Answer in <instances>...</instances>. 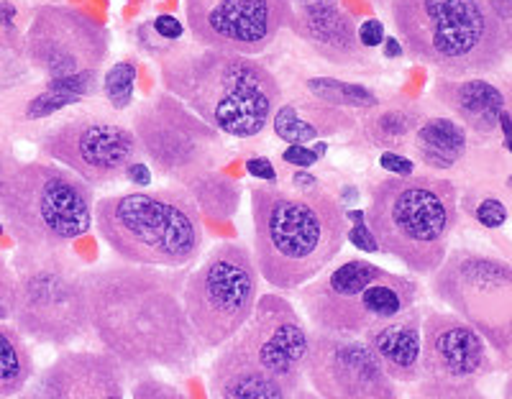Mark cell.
Here are the masks:
<instances>
[{"label": "cell", "instance_id": "41", "mask_svg": "<svg viewBox=\"0 0 512 399\" xmlns=\"http://www.w3.org/2000/svg\"><path fill=\"white\" fill-rule=\"evenodd\" d=\"M246 172L251 174V177H256V180L262 182H267V185H274V182H277V172H274V164L269 162V159H264V157H254V159H249V162H246Z\"/></svg>", "mask_w": 512, "mask_h": 399}, {"label": "cell", "instance_id": "35", "mask_svg": "<svg viewBox=\"0 0 512 399\" xmlns=\"http://www.w3.org/2000/svg\"><path fill=\"white\" fill-rule=\"evenodd\" d=\"M507 208L505 203H500L497 197H487V200H482V203L477 205V210H474V218L482 223L484 228H489V231H497V228H502L507 223Z\"/></svg>", "mask_w": 512, "mask_h": 399}, {"label": "cell", "instance_id": "48", "mask_svg": "<svg viewBox=\"0 0 512 399\" xmlns=\"http://www.w3.org/2000/svg\"><path fill=\"white\" fill-rule=\"evenodd\" d=\"M502 399H512V374L507 376L505 387H502Z\"/></svg>", "mask_w": 512, "mask_h": 399}, {"label": "cell", "instance_id": "18", "mask_svg": "<svg viewBox=\"0 0 512 399\" xmlns=\"http://www.w3.org/2000/svg\"><path fill=\"white\" fill-rule=\"evenodd\" d=\"M128 371L105 351H62L16 399H126Z\"/></svg>", "mask_w": 512, "mask_h": 399}, {"label": "cell", "instance_id": "39", "mask_svg": "<svg viewBox=\"0 0 512 399\" xmlns=\"http://www.w3.org/2000/svg\"><path fill=\"white\" fill-rule=\"evenodd\" d=\"M356 34H359L361 47L377 49L382 47V41H384V24L379 21V18H367V21L356 29Z\"/></svg>", "mask_w": 512, "mask_h": 399}, {"label": "cell", "instance_id": "33", "mask_svg": "<svg viewBox=\"0 0 512 399\" xmlns=\"http://www.w3.org/2000/svg\"><path fill=\"white\" fill-rule=\"evenodd\" d=\"M131 399H190L180 387L157 379L154 374H139L131 384Z\"/></svg>", "mask_w": 512, "mask_h": 399}, {"label": "cell", "instance_id": "2", "mask_svg": "<svg viewBox=\"0 0 512 399\" xmlns=\"http://www.w3.org/2000/svg\"><path fill=\"white\" fill-rule=\"evenodd\" d=\"M254 261L259 277L277 292H295L320 277L346 243V215L323 190L287 192L251 187Z\"/></svg>", "mask_w": 512, "mask_h": 399}, {"label": "cell", "instance_id": "28", "mask_svg": "<svg viewBox=\"0 0 512 399\" xmlns=\"http://www.w3.org/2000/svg\"><path fill=\"white\" fill-rule=\"evenodd\" d=\"M420 123H423V113L418 105H392V108L377 110L364 123V133H367L369 144L384 151H395L405 141L413 139Z\"/></svg>", "mask_w": 512, "mask_h": 399}, {"label": "cell", "instance_id": "25", "mask_svg": "<svg viewBox=\"0 0 512 399\" xmlns=\"http://www.w3.org/2000/svg\"><path fill=\"white\" fill-rule=\"evenodd\" d=\"M466 146H469L466 128L456 118L446 116L423 118L413 136L415 157L436 172L454 169L464 159Z\"/></svg>", "mask_w": 512, "mask_h": 399}, {"label": "cell", "instance_id": "31", "mask_svg": "<svg viewBox=\"0 0 512 399\" xmlns=\"http://www.w3.org/2000/svg\"><path fill=\"white\" fill-rule=\"evenodd\" d=\"M136 75H139V67H136L134 59H121L103 75L105 100L116 110H126L134 103Z\"/></svg>", "mask_w": 512, "mask_h": 399}, {"label": "cell", "instance_id": "22", "mask_svg": "<svg viewBox=\"0 0 512 399\" xmlns=\"http://www.w3.org/2000/svg\"><path fill=\"white\" fill-rule=\"evenodd\" d=\"M433 98L456 116L464 128L477 136H492L500 131V116L507 108V93L487 77H436Z\"/></svg>", "mask_w": 512, "mask_h": 399}, {"label": "cell", "instance_id": "4", "mask_svg": "<svg viewBox=\"0 0 512 399\" xmlns=\"http://www.w3.org/2000/svg\"><path fill=\"white\" fill-rule=\"evenodd\" d=\"M402 49L438 77H482L510 57V24L489 0H390Z\"/></svg>", "mask_w": 512, "mask_h": 399}, {"label": "cell", "instance_id": "10", "mask_svg": "<svg viewBox=\"0 0 512 399\" xmlns=\"http://www.w3.org/2000/svg\"><path fill=\"white\" fill-rule=\"evenodd\" d=\"M259 279L244 241L218 243L187 272L182 305L200 351H221L239 336L259 302Z\"/></svg>", "mask_w": 512, "mask_h": 399}, {"label": "cell", "instance_id": "51", "mask_svg": "<svg viewBox=\"0 0 512 399\" xmlns=\"http://www.w3.org/2000/svg\"><path fill=\"white\" fill-rule=\"evenodd\" d=\"M0 233H3V223H0Z\"/></svg>", "mask_w": 512, "mask_h": 399}, {"label": "cell", "instance_id": "36", "mask_svg": "<svg viewBox=\"0 0 512 399\" xmlns=\"http://www.w3.org/2000/svg\"><path fill=\"white\" fill-rule=\"evenodd\" d=\"M346 241L351 246H356L359 251H367V254H379V243L374 238L372 228L367 226V220L364 223H351L349 231H346Z\"/></svg>", "mask_w": 512, "mask_h": 399}, {"label": "cell", "instance_id": "52", "mask_svg": "<svg viewBox=\"0 0 512 399\" xmlns=\"http://www.w3.org/2000/svg\"><path fill=\"white\" fill-rule=\"evenodd\" d=\"M510 364H512V361H510Z\"/></svg>", "mask_w": 512, "mask_h": 399}, {"label": "cell", "instance_id": "23", "mask_svg": "<svg viewBox=\"0 0 512 399\" xmlns=\"http://www.w3.org/2000/svg\"><path fill=\"white\" fill-rule=\"evenodd\" d=\"M208 387L213 399H295L285 384L256 366L233 341L210 364Z\"/></svg>", "mask_w": 512, "mask_h": 399}, {"label": "cell", "instance_id": "24", "mask_svg": "<svg viewBox=\"0 0 512 399\" xmlns=\"http://www.w3.org/2000/svg\"><path fill=\"white\" fill-rule=\"evenodd\" d=\"M272 131L287 146H308L326 136H336L341 131H349L356 126L349 110L333 108L328 103H320L315 98H300L282 103L274 110Z\"/></svg>", "mask_w": 512, "mask_h": 399}, {"label": "cell", "instance_id": "8", "mask_svg": "<svg viewBox=\"0 0 512 399\" xmlns=\"http://www.w3.org/2000/svg\"><path fill=\"white\" fill-rule=\"evenodd\" d=\"M16 274L13 328L26 341L67 348L90 333L85 266L64 249H18L11 264Z\"/></svg>", "mask_w": 512, "mask_h": 399}, {"label": "cell", "instance_id": "32", "mask_svg": "<svg viewBox=\"0 0 512 399\" xmlns=\"http://www.w3.org/2000/svg\"><path fill=\"white\" fill-rule=\"evenodd\" d=\"M418 399H492L479 389V382H448L423 376L415 389Z\"/></svg>", "mask_w": 512, "mask_h": 399}, {"label": "cell", "instance_id": "40", "mask_svg": "<svg viewBox=\"0 0 512 399\" xmlns=\"http://www.w3.org/2000/svg\"><path fill=\"white\" fill-rule=\"evenodd\" d=\"M282 159H285L287 164H292L295 169H308L313 167L320 157L315 154V149H310V146H287V149L282 151Z\"/></svg>", "mask_w": 512, "mask_h": 399}, {"label": "cell", "instance_id": "9", "mask_svg": "<svg viewBox=\"0 0 512 399\" xmlns=\"http://www.w3.org/2000/svg\"><path fill=\"white\" fill-rule=\"evenodd\" d=\"M418 295L420 284L413 277L367 259H349L300 287V305L313 330L361 338L367 330L413 310Z\"/></svg>", "mask_w": 512, "mask_h": 399}, {"label": "cell", "instance_id": "45", "mask_svg": "<svg viewBox=\"0 0 512 399\" xmlns=\"http://www.w3.org/2000/svg\"><path fill=\"white\" fill-rule=\"evenodd\" d=\"M384 57L387 59H397V57H402V54H405V49H402V44H400V39H397V36H384Z\"/></svg>", "mask_w": 512, "mask_h": 399}, {"label": "cell", "instance_id": "26", "mask_svg": "<svg viewBox=\"0 0 512 399\" xmlns=\"http://www.w3.org/2000/svg\"><path fill=\"white\" fill-rule=\"evenodd\" d=\"M36 361L13 323H0V399H13L34 379Z\"/></svg>", "mask_w": 512, "mask_h": 399}, {"label": "cell", "instance_id": "37", "mask_svg": "<svg viewBox=\"0 0 512 399\" xmlns=\"http://www.w3.org/2000/svg\"><path fill=\"white\" fill-rule=\"evenodd\" d=\"M152 31L159 39L167 41V44H175V41H180L182 34H185V26H182L172 13H162V16H157L152 21Z\"/></svg>", "mask_w": 512, "mask_h": 399}, {"label": "cell", "instance_id": "21", "mask_svg": "<svg viewBox=\"0 0 512 399\" xmlns=\"http://www.w3.org/2000/svg\"><path fill=\"white\" fill-rule=\"evenodd\" d=\"M361 341L395 384H418L423 379V310L418 305L367 330Z\"/></svg>", "mask_w": 512, "mask_h": 399}, {"label": "cell", "instance_id": "15", "mask_svg": "<svg viewBox=\"0 0 512 399\" xmlns=\"http://www.w3.org/2000/svg\"><path fill=\"white\" fill-rule=\"evenodd\" d=\"M185 21L198 47L254 57L290 29L292 8L287 0H185Z\"/></svg>", "mask_w": 512, "mask_h": 399}, {"label": "cell", "instance_id": "12", "mask_svg": "<svg viewBox=\"0 0 512 399\" xmlns=\"http://www.w3.org/2000/svg\"><path fill=\"white\" fill-rule=\"evenodd\" d=\"M131 131L152 167L180 182V187L198 174L213 172L226 151L216 128L164 90L136 108Z\"/></svg>", "mask_w": 512, "mask_h": 399}, {"label": "cell", "instance_id": "49", "mask_svg": "<svg viewBox=\"0 0 512 399\" xmlns=\"http://www.w3.org/2000/svg\"><path fill=\"white\" fill-rule=\"evenodd\" d=\"M510 54H512V21H510Z\"/></svg>", "mask_w": 512, "mask_h": 399}, {"label": "cell", "instance_id": "17", "mask_svg": "<svg viewBox=\"0 0 512 399\" xmlns=\"http://www.w3.org/2000/svg\"><path fill=\"white\" fill-rule=\"evenodd\" d=\"M233 343L292 394L303 384L310 328L303 315L297 313V307L280 292L259 295L254 315L241 328L239 336L233 338Z\"/></svg>", "mask_w": 512, "mask_h": 399}, {"label": "cell", "instance_id": "46", "mask_svg": "<svg viewBox=\"0 0 512 399\" xmlns=\"http://www.w3.org/2000/svg\"><path fill=\"white\" fill-rule=\"evenodd\" d=\"M500 131H502V139H505V149L512 154V113L505 110L500 116Z\"/></svg>", "mask_w": 512, "mask_h": 399}, {"label": "cell", "instance_id": "30", "mask_svg": "<svg viewBox=\"0 0 512 399\" xmlns=\"http://www.w3.org/2000/svg\"><path fill=\"white\" fill-rule=\"evenodd\" d=\"M310 98L341 110H374L379 108V95L359 82L336 80V77H310L305 82Z\"/></svg>", "mask_w": 512, "mask_h": 399}, {"label": "cell", "instance_id": "44", "mask_svg": "<svg viewBox=\"0 0 512 399\" xmlns=\"http://www.w3.org/2000/svg\"><path fill=\"white\" fill-rule=\"evenodd\" d=\"M16 164H18V159L13 157V154H8L6 149H0V185L6 182V177L13 172V167H16Z\"/></svg>", "mask_w": 512, "mask_h": 399}, {"label": "cell", "instance_id": "7", "mask_svg": "<svg viewBox=\"0 0 512 399\" xmlns=\"http://www.w3.org/2000/svg\"><path fill=\"white\" fill-rule=\"evenodd\" d=\"M0 218L18 249H67L93 228V187L54 162H18L0 185Z\"/></svg>", "mask_w": 512, "mask_h": 399}, {"label": "cell", "instance_id": "50", "mask_svg": "<svg viewBox=\"0 0 512 399\" xmlns=\"http://www.w3.org/2000/svg\"><path fill=\"white\" fill-rule=\"evenodd\" d=\"M507 185H510V187H512V177H510V180H507Z\"/></svg>", "mask_w": 512, "mask_h": 399}, {"label": "cell", "instance_id": "1", "mask_svg": "<svg viewBox=\"0 0 512 399\" xmlns=\"http://www.w3.org/2000/svg\"><path fill=\"white\" fill-rule=\"evenodd\" d=\"M190 269H154L126 261L85 269L90 333L126 371L185 369L200 356L182 290Z\"/></svg>", "mask_w": 512, "mask_h": 399}, {"label": "cell", "instance_id": "29", "mask_svg": "<svg viewBox=\"0 0 512 399\" xmlns=\"http://www.w3.org/2000/svg\"><path fill=\"white\" fill-rule=\"evenodd\" d=\"M187 192L192 195V200L198 203L200 213L216 215V218H231L241 203V187L233 180H228L226 174L221 172H203L198 177H192L190 182H185Z\"/></svg>", "mask_w": 512, "mask_h": 399}, {"label": "cell", "instance_id": "42", "mask_svg": "<svg viewBox=\"0 0 512 399\" xmlns=\"http://www.w3.org/2000/svg\"><path fill=\"white\" fill-rule=\"evenodd\" d=\"M123 177H126L131 185L139 187V190H146V187L152 185V169H149V164L141 162V159H136L134 164H128L126 172H123Z\"/></svg>", "mask_w": 512, "mask_h": 399}, {"label": "cell", "instance_id": "47", "mask_svg": "<svg viewBox=\"0 0 512 399\" xmlns=\"http://www.w3.org/2000/svg\"><path fill=\"white\" fill-rule=\"evenodd\" d=\"M292 11H303V8H315V6H331V3H341V0H287Z\"/></svg>", "mask_w": 512, "mask_h": 399}, {"label": "cell", "instance_id": "6", "mask_svg": "<svg viewBox=\"0 0 512 399\" xmlns=\"http://www.w3.org/2000/svg\"><path fill=\"white\" fill-rule=\"evenodd\" d=\"M456 223L459 192L446 177H387L369 195L367 226L379 254L392 256L420 277H431L443 264Z\"/></svg>", "mask_w": 512, "mask_h": 399}, {"label": "cell", "instance_id": "27", "mask_svg": "<svg viewBox=\"0 0 512 399\" xmlns=\"http://www.w3.org/2000/svg\"><path fill=\"white\" fill-rule=\"evenodd\" d=\"M98 80L100 72H85V75L47 80V87L26 105V121H39V118L54 116L57 110L70 108V105L90 98L98 90Z\"/></svg>", "mask_w": 512, "mask_h": 399}, {"label": "cell", "instance_id": "19", "mask_svg": "<svg viewBox=\"0 0 512 399\" xmlns=\"http://www.w3.org/2000/svg\"><path fill=\"white\" fill-rule=\"evenodd\" d=\"M495 371L487 341L454 313L423 315V376L448 382H479Z\"/></svg>", "mask_w": 512, "mask_h": 399}, {"label": "cell", "instance_id": "43", "mask_svg": "<svg viewBox=\"0 0 512 399\" xmlns=\"http://www.w3.org/2000/svg\"><path fill=\"white\" fill-rule=\"evenodd\" d=\"M292 185L297 187V192H315V190H318V180H315L310 172H305V169H297V172L292 174Z\"/></svg>", "mask_w": 512, "mask_h": 399}, {"label": "cell", "instance_id": "20", "mask_svg": "<svg viewBox=\"0 0 512 399\" xmlns=\"http://www.w3.org/2000/svg\"><path fill=\"white\" fill-rule=\"evenodd\" d=\"M356 21L341 3L292 11L290 31L308 44L315 54L331 64L356 67L367 62V49L359 44Z\"/></svg>", "mask_w": 512, "mask_h": 399}, {"label": "cell", "instance_id": "34", "mask_svg": "<svg viewBox=\"0 0 512 399\" xmlns=\"http://www.w3.org/2000/svg\"><path fill=\"white\" fill-rule=\"evenodd\" d=\"M13 292H16V274L0 254V323H11Z\"/></svg>", "mask_w": 512, "mask_h": 399}, {"label": "cell", "instance_id": "5", "mask_svg": "<svg viewBox=\"0 0 512 399\" xmlns=\"http://www.w3.org/2000/svg\"><path fill=\"white\" fill-rule=\"evenodd\" d=\"M95 228L118 261L154 269H190L205 249L198 203L185 187L100 197Z\"/></svg>", "mask_w": 512, "mask_h": 399}, {"label": "cell", "instance_id": "11", "mask_svg": "<svg viewBox=\"0 0 512 399\" xmlns=\"http://www.w3.org/2000/svg\"><path fill=\"white\" fill-rule=\"evenodd\" d=\"M431 292L472 325L505 364L512 361V264L479 251H448L431 274Z\"/></svg>", "mask_w": 512, "mask_h": 399}, {"label": "cell", "instance_id": "16", "mask_svg": "<svg viewBox=\"0 0 512 399\" xmlns=\"http://www.w3.org/2000/svg\"><path fill=\"white\" fill-rule=\"evenodd\" d=\"M39 149L90 187L118 180L128 164L141 157V146L131 128L95 116L72 118L49 128L41 136Z\"/></svg>", "mask_w": 512, "mask_h": 399}, {"label": "cell", "instance_id": "14", "mask_svg": "<svg viewBox=\"0 0 512 399\" xmlns=\"http://www.w3.org/2000/svg\"><path fill=\"white\" fill-rule=\"evenodd\" d=\"M295 399H402L361 338L310 330L303 384Z\"/></svg>", "mask_w": 512, "mask_h": 399}, {"label": "cell", "instance_id": "3", "mask_svg": "<svg viewBox=\"0 0 512 399\" xmlns=\"http://www.w3.org/2000/svg\"><path fill=\"white\" fill-rule=\"evenodd\" d=\"M164 93L175 95L210 128L256 139L280 108L282 87L259 59L205 47H172L159 57Z\"/></svg>", "mask_w": 512, "mask_h": 399}, {"label": "cell", "instance_id": "38", "mask_svg": "<svg viewBox=\"0 0 512 399\" xmlns=\"http://www.w3.org/2000/svg\"><path fill=\"white\" fill-rule=\"evenodd\" d=\"M379 167L387 169L392 177H413L415 174V164L410 162L408 157L397 154V151H382V157H379Z\"/></svg>", "mask_w": 512, "mask_h": 399}, {"label": "cell", "instance_id": "13", "mask_svg": "<svg viewBox=\"0 0 512 399\" xmlns=\"http://www.w3.org/2000/svg\"><path fill=\"white\" fill-rule=\"evenodd\" d=\"M111 49V34L100 21L70 6L44 3L34 11L24 36V52L34 70L59 77L100 72Z\"/></svg>", "mask_w": 512, "mask_h": 399}]
</instances>
